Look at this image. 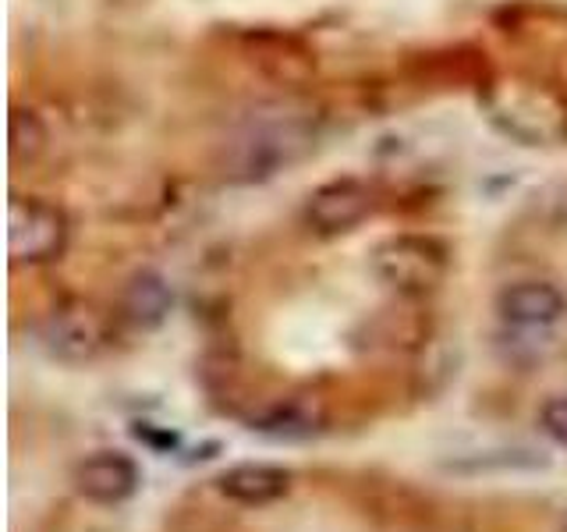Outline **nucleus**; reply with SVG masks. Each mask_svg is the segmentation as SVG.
I'll list each match as a JSON object with an SVG mask.
<instances>
[{
    "label": "nucleus",
    "instance_id": "nucleus-13",
    "mask_svg": "<svg viewBox=\"0 0 567 532\" xmlns=\"http://www.w3.org/2000/svg\"><path fill=\"white\" fill-rule=\"evenodd\" d=\"M135 437H138V440H146L150 448H156V451H171V448H177V437H174V433H156L150 422H138V426H135Z\"/></svg>",
    "mask_w": 567,
    "mask_h": 532
},
{
    "label": "nucleus",
    "instance_id": "nucleus-7",
    "mask_svg": "<svg viewBox=\"0 0 567 532\" xmlns=\"http://www.w3.org/2000/svg\"><path fill=\"white\" fill-rule=\"evenodd\" d=\"M372 209V192L362 182H330L309 195L306 221L319 235H344Z\"/></svg>",
    "mask_w": 567,
    "mask_h": 532
},
{
    "label": "nucleus",
    "instance_id": "nucleus-14",
    "mask_svg": "<svg viewBox=\"0 0 567 532\" xmlns=\"http://www.w3.org/2000/svg\"><path fill=\"white\" fill-rule=\"evenodd\" d=\"M560 532H567V514H564V519H560Z\"/></svg>",
    "mask_w": 567,
    "mask_h": 532
},
{
    "label": "nucleus",
    "instance_id": "nucleus-8",
    "mask_svg": "<svg viewBox=\"0 0 567 532\" xmlns=\"http://www.w3.org/2000/svg\"><path fill=\"white\" fill-rule=\"evenodd\" d=\"M217 490L227 501H238L248 508L274 504L291 490V472L270 466V461H241V466H230L217 475Z\"/></svg>",
    "mask_w": 567,
    "mask_h": 532
},
{
    "label": "nucleus",
    "instance_id": "nucleus-1",
    "mask_svg": "<svg viewBox=\"0 0 567 532\" xmlns=\"http://www.w3.org/2000/svg\"><path fill=\"white\" fill-rule=\"evenodd\" d=\"M489 117L528 146L567 139V103L546 85L504 82L489 93Z\"/></svg>",
    "mask_w": 567,
    "mask_h": 532
},
{
    "label": "nucleus",
    "instance_id": "nucleus-2",
    "mask_svg": "<svg viewBox=\"0 0 567 532\" xmlns=\"http://www.w3.org/2000/svg\"><path fill=\"white\" fill-rule=\"evenodd\" d=\"M68 245V221L58 206L29 195H14L8 209V253L11 263H50Z\"/></svg>",
    "mask_w": 567,
    "mask_h": 532
},
{
    "label": "nucleus",
    "instance_id": "nucleus-9",
    "mask_svg": "<svg viewBox=\"0 0 567 532\" xmlns=\"http://www.w3.org/2000/svg\"><path fill=\"white\" fill-rule=\"evenodd\" d=\"M43 341L47 348L64 362H85L93 359L100 348V330L93 324V316L82 313H58L47 319L43 327Z\"/></svg>",
    "mask_w": 567,
    "mask_h": 532
},
{
    "label": "nucleus",
    "instance_id": "nucleus-12",
    "mask_svg": "<svg viewBox=\"0 0 567 532\" xmlns=\"http://www.w3.org/2000/svg\"><path fill=\"white\" fill-rule=\"evenodd\" d=\"M539 426L549 440H557L560 448H567V395L560 398H549L543 408H539Z\"/></svg>",
    "mask_w": 567,
    "mask_h": 532
},
{
    "label": "nucleus",
    "instance_id": "nucleus-6",
    "mask_svg": "<svg viewBox=\"0 0 567 532\" xmlns=\"http://www.w3.org/2000/svg\"><path fill=\"white\" fill-rule=\"evenodd\" d=\"M496 313L507 327L518 330H543L554 327L557 319L567 313L564 295L546 280H518L496 295Z\"/></svg>",
    "mask_w": 567,
    "mask_h": 532
},
{
    "label": "nucleus",
    "instance_id": "nucleus-10",
    "mask_svg": "<svg viewBox=\"0 0 567 532\" xmlns=\"http://www.w3.org/2000/svg\"><path fill=\"white\" fill-rule=\"evenodd\" d=\"M174 306V295L167 288V280L153 274V270H142L128 280V288H124V298H121V309L124 316L132 319L135 327L150 330V327H159L167 319Z\"/></svg>",
    "mask_w": 567,
    "mask_h": 532
},
{
    "label": "nucleus",
    "instance_id": "nucleus-4",
    "mask_svg": "<svg viewBox=\"0 0 567 532\" xmlns=\"http://www.w3.org/2000/svg\"><path fill=\"white\" fill-rule=\"evenodd\" d=\"M75 490L93 504H124L135 497L142 472L132 454L124 451H96L75 466Z\"/></svg>",
    "mask_w": 567,
    "mask_h": 532
},
{
    "label": "nucleus",
    "instance_id": "nucleus-11",
    "mask_svg": "<svg viewBox=\"0 0 567 532\" xmlns=\"http://www.w3.org/2000/svg\"><path fill=\"white\" fill-rule=\"evenodd\" d=\"M43 146H47L43 121L32 111H14L11 114V156H14V164H29V160H35L43 153Z\"/></svg>",
    "mask_w": 567,
    "mask_h": 532
},
{
    "label": "nucleus",
    "instance_id": "nucleus-3",
    "mask_svg": "<svg viewBox=\"0 0 567 532\" xmlns=\"http://www.w3.org/2000/svg\"><path fill=\"white\" fill-rule=\"evenodd\" d=\"M309 146V132L298 129L295 121H270V124H252L238 142H235V177H266L280 164L291 160Z\"/></svg>",
    "mask_w": 567,
    "mask_h": 532
},
{
    "label": "nucleus",
    "instance_id": "nucleus-5",
    "mask_svg": "<svg viewBox=\"0 0 567 532\" xmlns=\"http://www.w3.org/2000/svg\"><path fill=\"white\" fill-rule=\"evenodd\" d=\"M443 253L433 242L422 238H398L383 245L377 253V270L386 284H394L401 291H425L443 277Z\"/></svg>",
    "mask_w": 567,
    "mask_h": 532
}]
</instances>
